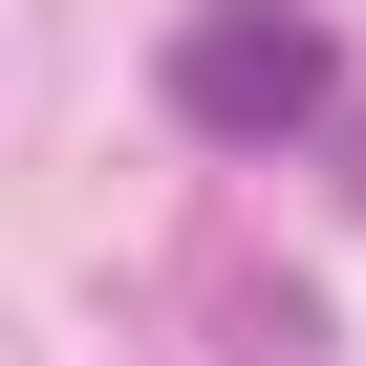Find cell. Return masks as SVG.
Segmentation results:
<instances>
[{"label":"cell","mask_w":366,"mask_h":366,"mask_svg":"<svg viewBox=\"0 0 366 366\" xmlns=\"http://www.w3.org/2000/svg\"><path fill=\"white\" fill-rule=\"evenodd\" d=\"M172 108H194L216 151H302L345 108V44L302 22V0H194V22H172Z\"/></svg>","instance_id":"cell-1"}]
</instances>
